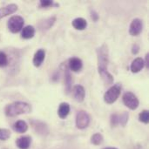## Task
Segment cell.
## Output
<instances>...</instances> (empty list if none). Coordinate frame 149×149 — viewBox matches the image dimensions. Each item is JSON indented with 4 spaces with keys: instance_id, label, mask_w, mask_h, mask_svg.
<instances>
[{
    "instance_id": "cell-1",
    "label": "cell",
    "mask_w": 149,
    "mask_h": 149,
    "mask_svg": "<svg viewBox=\"0 0 149 149\" xmlns=\"http://www.w3.org/2000/svg\"><path fill=\"white\" fill-rule=\"evenodd\" d=\"M31 111L30 104L23 101H16L6 106L4 109L5 115L8 117H15L20 114L29 113Z\"/></svg>"
},
{
    "instance_id": "cell-2",
    "label": "cell",
    "mask_w": 149,
    "mask_h": 149,
    "mask_svg": "<svg viewBox=\"0 0 149 149\" xmlns=\"http://www.w3.org/2000/svg\"><path fill=\"white\" fill-rule=\"evenodd\" d=\"M98 58V71H107L109 64V50L107 44H103L96 50Z\"/></svg>"
},
{
    "instance_id": "cell-3",
    "label": "cell",
    "mask_w": 149,
    "mask_h": 149,
    "mask_svg": "<svg viewBox=\"0 0 149 149\" xmlns=\"http://www.w3.org/2000/svg\"><path fill=\"white\" fill-rule=\"evenodd\" d=\"M121 93V85L117 83L112 86L104 94V101L107 104H113L120 97Z\"/></svg>"
},
{
    "instance_id": "cell-4",
    "label": "cell",
    "mask_w": 149,
    "mask_h": 149,
    "mask_svg": "<svg viewBox=\"0 0 149 149\" xmlns=\"http://www.w3.org/2000/svg\"><path fill=\"white\" fill-rule=\"evenodd\" d=\"M122 100L124 105L130 110H136L139 107L140 101L137 96L132 92H127L123 94Z\"/></svg>"
},
{
    "instance_id": "cell-5",
    "label": "cell",
    "mask_w": 149,
    "mask_h": 149,
    "mask_svg": "<svg viewBox=\"0 0 149 149\" xmlns=\"http://www.w3.org/2000/svg\"><path fill=\"white\" fill-rule=\"evenodd\" d=\"M24 20L21 16H12L8 21V29L12 33H17L24 28Z\"/></svg>"
},
{
    "instance_id": "cell-6",
    "label": "cell",
    "mask_w": 149,
    "mask_h": 149,
    "mask_svg": "<svg viewBox=\"0 0 149 149\" xmlns=\"http://www.w3.org/2000/svg\"><path fill=\"white\" fill-rule=\"evenodd\" d=\"M91 121V118L89 116V114L84 111V110H80L76 114V127L79 129H86Z\"/></svg>"
},
{
    "instance_id": "cell-7",
    "label": "cell",
    "mask_w": 149,
    "mask_h": 149,
    "mask_svg": "<svg viewBox=\"0 0 149 149\" xmlns=\"http://www.w3.org/2000/svg\"><path fill=\"white\" fill-rule=\"evenodd\" d=\"M143 30V23L140 18H134L129 27V33L132 36H138L141 33Z\"/></svg>"
},
{
    "instance_id": "cell-8",
    "label": "cell",
    "mask_w": 149,
    "mask_h": 149,
    "mask_svg": "<svg viewBox=\"0 0 149 149\" xmlns=\"http://www.w3.org/2000/svg\"><path fill=\"white\" fill-rule=\"evenodd\" d=\"M67 65H68L69 71H72V72H79L82 69L83 63H82V60L80 58H79L77 57H72V58L68 59Z\"/></svg>"
},
{
    "instance_id": "cell-9",
    "label": "cell",
    "mask_w": 149,
    "mask_h": 149,
    "mask_svg": "<svg viewBox=\"0 0 149 149\" xmlns=\"http://www.w3.org/2000/svg\"><path fill=\"white\" fill-rule=\"evenodd\" d=\"M72 94H73L74 100L77 102L81 103L85 100V97H86V90H85V88H84L83 86H81V85H76L72 88Z\"/></svg>"
},
{
    "instance_id": "cell-10",
    "label": "cell",
    "mask_w": 149,
    "mask_h": 149,
    "mask_svg": "<svg viewBox=\"0 0 149 149\" xmlns=\"http://www.w3.org/2000/svg\"><path fill=\"white\" fill-rule=\"evenodd\" d=\"M144 66H145L144 59L141 58H136L131 63L130 70H131V72L133 73H138L144 68Z\"/></svg>"
},
{
    "instance_id": "cell-11",
    "label": "cell",
    "mask_w": 149,
    "mask_h": 149,
    "mask_svg": "<svg viewBox=\"0 0 149 149\" xmlns=\"http://www.w3.org/2000/svg\"><path fill=\"white\" fill-rule=\"evenodd\" d=\"M45 58V51L44 49H38L35 52L33 59H32V63H33L34 66L39 67L42 65V63L44 62Z\"/></svg>"
},
{
    "instance_id": "cell-12",
    "label": "cell",
    "mask_w": 149,
    "mask_h": 149,
    "mask_svg": "<svg viewBox=\"0 0 149 149\" xmlns=\"http://www.w3.org/2000/svg\"><path fill=\"white\" fill-rule=\"evenodd\" d=\"M17 10V5L15 3H10L4 7H2L0 8V18L4 17L8 15L13 14Z\"/></svg>"
},
{
    "instance_id": "cell-13",
    "label": "cell",
    "mask_w": 149,
    "mask_h": 149,
    "mask_svg": "<svg viewBox=\"0 0 149 149\" xmlns=\"http://www.w3.org/2000/svg\"><path fill=\"white\" fill-rule=\"evenodd\" d=\"M31 143V138L30 136H22L16 141V145L19 149H28Z\"/></svg>"
},
{
    "instance_id": "cell-14",
    "label": "cell",
    "mask_w": 149,
    "mask_h": 149,
    "mask_svg": "<svg viewBox=\"0 0 149 149\" xmlns=\"http://www.w3.org/2000/svg\"><path fill=\"white\" fill-rule=\"evenodd\" d=\"M70 109H71V107H70V105L68 103H66V102L61 103L58 107V117L62 120L65 119L70 113Z\"/></svg>"
},
{
    "instance_id": "cell-15",
    "label": "cell",
    "mask_w": 149,
    "mask_h": 149,
    "mask_svg": "<svg viewBox=\"0 0 149 149\" xmlns=\"http://www.w3.org/2000/svg\"><path fill=\"white\" fill-rule=\"evenodd\" d=\"M35 28L32 25H26L22 29L21 36L24 39H30L32 38L35 35Z\"/></svg>"
},
{
    "instance_id": "cell-16",
    "label": "cell",
    "mask_w": 149,
    "mask_h": 149,
    "mask_svg": "<svg viewBox=\"0 0 149 149\" xmlns=\"http://www.w3.org/2000/svg\"><path fill=\"white\" fill-rule=\"evenodd\" d=\"M72 24L74 27V29L79 30V31H83V30H85L86 28L87 22L83 17H77V18H75V19L72 20Z\"/></svg>"
},
{
    "instance_id": "cell-17",
    "label": "cell",
    "mask_w": 149,
    "mask_h": 149,
    "mask_svg": "<svg viewBox=\"0 0 149 149\" xmlns=\"http://www.w3.org/2000/svg\"><path fill=\"white\" fill-rule=\"evenodd\" d=\"M13 130L19 134H24L28 130V125L24 120H17L13 125Z\"/></svg>"
},
{
    "instance_id": "cell-18",
    "label": "cell",
    "mask_w": 149,
    "mask_h": 149,
    "mask_svg": "<svg viewBox=\"0 0 149 149\" xmlns=\"http://www.w3.org/2000/svg\"><path fill=\"white\" fill-rule=\"evenodd\" d=\"M99 73H100L103 82L107 86L112 85L113 83V76L108 72V70H107V71H100V72H99Z\"/></svg>"
},
{
    "instance_id": "cell-19",
    "label": "cell",
    "mask_w": 149,
    "mask_h": 149,
    "mask_svg": "<svg viewBox=\"0 0 149 149\" xmlns=\"http://www.w3.org/2000/svg\"><path fill=\"white\" fill-rule=\"evenodd\" d=\"M65 85L66 93H69L72 91V75L68 68H66L65 72Z\"/></svg>"
},
{
    "instance_id": "cell-20",
    "label": "cell",
    "mask_w": 149,
    "mask_h": 149,
    "mask_svg": "<svg viewBox=\"0 0 149 149\" xmlns=\"http://www.w3.org/2000/svg\"><path fill=\"white\" fill-rule=\"evenodd\" d=\"M33 127L36 129V131L38 132V133H39L40 134H48V128H47V127L43 123V122H41V121H35V124L33 123Z\"/></svg>"
},
{
    "instance_id": "cell-21",
    "label": "cell",
    "mask_w": 149,
    "mask_h": 149,
    "mask_svg": "<svg viewBox=\"0 0 149 149\" xmlns=\"http://www.w3.org/2000/svg\"><path fill=\"white\" fill-rule=\"evenodd\" d=\"M103 141H104V138H103L102 134L100 133H96L91 137V142H92V144H93L95 146L100 145L103 142Z\"/></svg>"
},
{
    "instance_id": "cell-22",
    "label": "cell",
    "mask_w": 149,
    "mask_h": 149,
    "mask_svg": "<svg viewBox=\"0 0 149 149\" xmlns=\"http://www.w3.org/2000/svg\"><path fill=\"white\" fill-rule=\"evenodd\" d=\"M56 22V17H49L47 19H45L44 22H43V26L41 28H44L45 30H48L50 29L53 24L54 23Z\"/></svg>"
},
{
    "instance_id": "cell-23",
    "label": "cell",
    "mask_w": 149,
    "mask_h": 149,
    "mask_svg": "<svg viewBox=\"0 0 149 149\" xmlns=\"http://www.w3.org/2000/svg\"><path fill=\"white\" fill-rule=\"evenodd\" d=\"M139 120L144 124H148L149 122V112L148 110H143L139 114Z\"/></svg>"
},
{
    "instance_id": "cell-24",
    "label": "cell",
    "mask_w": 149,
    "mask_h": 149,
    "mask_svg": "<svg viewBox=\"0 0 149 149\" xmlns=\"http://www.w3.org/2000/svg\"><path fill=\"white\" fill-rule=\"evenodd\" d=\"M119 117H120V125L122 127H126L127 123L128 122L129 113L127 112H123L120 115H119Z\"/></svg>"
},
{
    "instance_id": "cell-25",
    "label": "cell",
    "mask_w": 149,
    "mask_h": 149,
    "mask_svg": "<svg viewBox=\"0 0 149 149\" xmlns=\"http://www.w3.org/2000/svg\"><path fill=\"white\" fill-rule=\"evenodd\" d=\"M110 124L112 127H116L120 125V117L117 113H113L110 117Z\"/></svg>"
},
{
    "instance_id": "cell-26",
    "label": "cell",
    "mask_w": 149,
    "mask_h": 149,
    "mask_svg": "<svg viewBox=\"0 0 149 149\" xmlns=\"http://www.w3.org/2000/svg\"><path fill=\"white\" fill-rule=\"evenodd\" d=\"M10 137V132L5 128H0V141H6Z\"/></svg>"
},
{
    "instance_id": "cell-27",
    "label": "cell",
    "mask_w": 149,
    "mask_h": 149,
    "mask_svg": "<svg viewBox=\"0 0 149 149\" xmlns=\"http://www.w3.org/2000/svg\"><path fill=\"white\" fill-rule=\"evenodd\" d=\"M8 65L7 55L3 52H0V67H4Z\"/></svg>"
},
{
    "instance_id": "cell-28",
    "label": "cell",
    "mask_w": 149,
    "mask_h": 149,
    "mask_svg": "<svg viewBox=\"0 0 149 149\" xmlns=\"http://www.w3.org/2000/svg\"><path fill=\"white\" fill-rule=\"evenodd\" d=\"M54 4L53 1H51V0H41L40 1V7H43V8H46V7H51Z\"/></svg>"
},
{
    "instance_id": "cell-29",
    "label": "cell",
    "mask_w": 149,
    "mask_h": 149,
    "mask_svg": "<svg viewBox=\"0 0 149 149\" xmlns=\"http://www.w3.org/2000/svg\"><path fill=\"white\" fill-rule=\"evenodd\" d=\"M139 52H140V45L138 44L133 45V46H132V53L134 55H136V54L139 53Z\"/></svg>"
},
{
    "instance_id": "cell-30",
    "label": "cell",
    "mask_w": 149,
    "mask_h": 149,
    "mask_svg": "<svg viewBox=\"0 0 149 149\" xmlns=\"http://www.w3.org/2000/svg\"><path fill=\"white\" fill-rule=\"evenodd\" d=\"M91 17H92V19L93 20V21H98V19H99V14L94 10H91Z\"/></svg>"
},
{
    "instance_id": "cell-31",
    "label": "cell",
    "mask_w": 149,
    "mask_h": 149,
    "mask_svg": "<svg viewBox=\"0 0 149 149\" xmlns=\"http://www.w3.org/2000/svg\"><path fill=\"white\" fill-rule=\"evenodd\" d=\"M144 64H145V66L149 69V52H148L146 54V57H145V61H144Z\"/></svg>"
},
{
    "instance_id": "cell-32",
    "label": "cell",
    "mask_w": 149,
    "mask_h": 149,
    "mask_svg": "<svg viewBox=\"0 0 149 149\" xmlns=\"http://www.w3.org/2000/svg\"><path fill=\"white\" fill-rule=\"evenodd\" d=\"M103 149H118L117 148H113V147H108V148H105Z\"/></svg>"
}]
</instances>
